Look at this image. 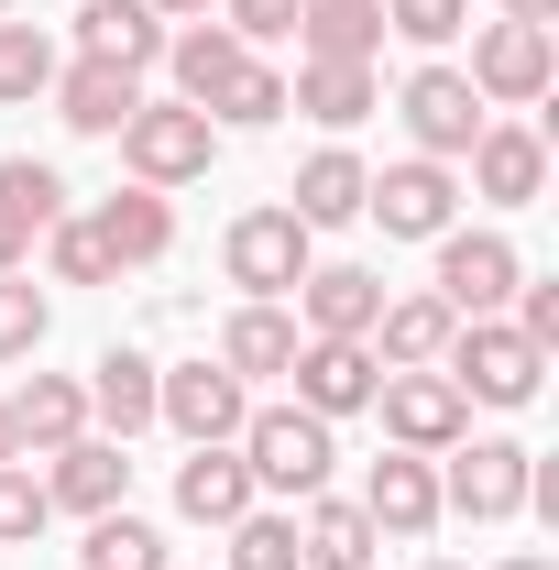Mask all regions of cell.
<instances>
[{
	"instance_id": "1",
	"label": "cell",
	"mask_w": 559,
	"mask_h": 570,
	"mask_svg": "<svg viewBox=\"0 0 559 570\" xmlns=\"http://www.w3.org/2000/svg\"><path fill=\"white\" fill-rule=\"evenodd\" d=\"M439 373H450L472 406H538L549 352H538L516 318H461V330H450V352H439Z\"/></svg>"
},
{
	"instance_id": "2",
	"label": "cell",
	"mask_w": 559,
	"mask_h": 570,
	"mask_svg": "<svg viewBox=\"0 0 559 570\" xmlns=\"http://www.w3.org/2000/svg\"><path fill=\"white\" fill-rule=\"evenodd\" d=\"M231 450H242L253 494H318L330 461H341V450H330V417H307V406H253Z\"/></svg>"
},
{
	"instance_id": "3",
	"label": "cell",
	"mask_w": 559,
	"mask_h": 570,
	"mask_svg": "<svg viewBox=\"0 0 559 570\" xmlns=\"http://www.w3.org/2000/svg\"><path fill=\"white\" fill-rule=\"evenodd\" d=\"M450 472H439V515H472V527H504V515H527V483H538V461L516 450V439H450L439 450Z\"/></svg>"
},
{
	"instance_id": "4",
	"label": "cell",
	"mask_w": 559,
	"mask_h": 570,
	"mask_svg": "<svg viewBox=\"0 0 559 570\" xmlns=\"http://www.w3.org/2000/svg\"><path fill=\"white\" fill-rule=\"evenodd\" d=\"M219 154V121L198 99H143L133 121H121V165H133V187H187V176H209Z\"/></svg>"
},
{
	"instance_id": "5",
	"label": "cell",
	"mask_w": 559,
	"mask_h": 570,
	"mask_svg": "<svg viewBox=\"0 0 559 570\" xmlns=\"http://www.w3.org/2000/svg\"><path fill=\"white\" fill-rule=\"evenodd\" d=\"M516 285H527V264H516L504 230H461V219L439 230V285H428V296H439L450 318H504Z\"/></svg>"
},
{
	"instance_id": "6",
	"label": "cell",
	"mask_w": 559,
	"mask_h": 570,
	"mask_svg": "<svg viewBox=\"0 0 559 570\" xmlns=\"http://www.w3.org/2000/svg\"><path fill=\"white\" fill-rule=\"evenodd\" d=\"M373 406H384V439H395V450H418V461H439L450 439H472V395H461L439 362L384 373V384H373Z\"/></svg>"
},
{
	"instance_id": "7",
	"label": "cell",
	"mask_w": 559,
	"mask_h": 570,
	"mask_svg": "<svg viewBox=\"0 0 559 570\" xmlns=\"http://www.w3.org/2000/svg\"><path fill=\"white\" fill-rule=\"evenodd\" d=\"M472 99L483 110H527V99H549V77H559V45H549V22H483V45H472Z\"/></svg>"
},
{
	"instance_id": "8",
	"label": "cell",
	"mask_w": 559,
	"mask_h": 570,
	"mask_svg": "<svg viewBox=\"0 0 559 570\" xmlns=\"http://www.w3.org/2000/svg\"><path fill=\"white\" fill-rule=\"evenodd\" d=\"M154 417L176 428L187 450H209V439H242L253 384H242V373H219V362H176V373H154Z\"/></svg>"
},
{
	"instance_id": "9",
	"label": "cell",
	"mask_w": 559,
	"mask_h": 570,
	"mask_svg": "<svg viewBox=\"0 0 559 570\" xmlns=\"http://www.w3.org/2000/svg\"><path fill=\"white\" fill-rule=\"evenodd\" d=\"M307 242H318V230H307L296 209H242V219H231V242H219V264H231L242 296H296Z\"/></svg>"
},
{
	"instance_id": "10",
	"label": "cell",
	"mask_w": 559,
	"mask_h": 570,
	"mask_svg": "<svg viewBox=\"0 0 559 570\" xmlns=\"http://www.w3.org/2000/svg\"><path fill=\"white\" fill-rule=\"evenodd\" d=\"M362 219H384L395 242H439V230L461 219V187H450V165L406 154V165H384V176L362 187Z\"/></svg>"
},
{
	"instance_id": "11",
	"label": "cell",
	"mask_w": 559,
	"mask_h": 570,
	"mask_svg": "<svg viewBox=\"0 0 559 570\" xmlns=\"http://www.w3.org/2000/svg\"><path fill=\"white\" fill-rule=\"evenodd\" d=\"M384 318V275L373 264H307L296 275V330L307 341H373Z\"/></svg>"
},
{
	"instance_id": "12",
	"label": "cell",
	"mask_w": 559,
	"mask_h": 570,
	"mask_svg": "<svg viewBox=\"0 0 559 570\" xmlns=\"http://www.w3.org/2000/svg\"><path fill=\"white\" fill-rule=\"evenodd\" d=\"M395 110H406V132H418L428 165H461V154H472V132H483V99H472V77H461V67H418Z\"/></svg>"
},
{
	"instance_id": "13",
	"label": "cell",
	"mask_w": 559,
	"mask_h": 570,
	"mask_svg": "<svg viewBox=\"0 0 559 570\" xmlns=\"http://www.w3.org/2000/svg\"><path fill=\"white\" fill-rule=\"evenodd\" d=\"M296 406L307 417H362L373 406V384H384V362H373V341H296Z\"/></svg>"
},
{
	"instance_id": "14",
	"label": "cell",
	"mask_w": 559,
	"mask_h": 570,
	"mask_svg": "<svg viewBox=\"0 0 559 570\" xmlns=\"http://www.w3.org/2000/svg\"><path fill=\"white\" fill-rule=\"evenodd\" d=\"M56 472H45V504H67V515H110V504H133V450L121 439H67V450H45Z\"/></svg>"
},
{
	"instance_id": "15",
	"label": "cell",
	"mask_w": 559,
	"mask_h": 570,
	"mask_svg": "<svg viewBox=\"0 0 559 570\" xmlns=\"http://www.w3.org/2000/svg\"><path fill=\"white\" fill-rule=\"evenodd\" d=\"M351 504L373 515V538H428V527H439V461L384 450V461H373V483H362Z\"/></svg>"
},
{
	"instance_id": "16",
	"label": "cell",
	"mask_w": 559,
	"mask_h": 570,
	"mask_svg": "<svg viewBox=\"0 0 559 570\" xmlns=\"http://www.w3.org/2000/svg\"><path fill=\"white\" fill-rule=\"evenodd\" d=\"M461 165H472V187H483L493 209H527V198L549 187V142L527 132V121H483V132H472V154H461Z\"/></svg>"
},
{
	"instance_id": "17",
	"label": "cell",
	"mask_w": 559,
	"mask_h": 570,
	"mask_svg": "<svg viewBox=\"0 0 559 570\" xmlns=\"http://www.w3.org/2000/svg\"><path fill=\"white\" fill-rule=\"evenodd\" d=\"M45 99H56V121H67V132H121V121L143 110V77H133V67H99V56H77V67H56V88H45Z\"/></svg>"
},
{
	"instance_id": "18",
	"label": "cell",
	"mask_w": 559,
	"mask_h": 570,
	"mask_svg": "<svg viewBox=\"0 0 559 570\" xmlns=\"http://www.w3.org/2000/svg\"><path fill=\"white\" fill-rule=\"evenodd\" d=\"M88 230L110 242V264H165V253H176V209H165V187H110V198L88 209Z\"/></svg>"
},
{
	"instance_id": "19",
	"label": "cell",
	"mask_w": 559,
	"mask_h": 570,
	"mask_svg": "<svg viewBox=\"0 0 559 570\" xmlns=\"http://www.w3.org/2000/svg\"><path fill=\"white\" fill-rule=\"evenodd\" d=\"M176 515H187V527H231V515H253V472H242L231 439H209V450L176 461Z\"/></svg>"
},
{
	"instance_id": "20",
	"label": "cell",
	"mask_w": 559,
	"mask_h": 570,
	"mask_svg": "<svg viewBox=\"0 0 559 570\" xmlns=\"http://www.w3.org/2000/svg\"><path fill=\"white\" fill-rule=\"evenodd\" d=\"M296 341H307V330L285 318L275 296H242V307H231V330H219V373L264 384V373H285V362H296Z\"/></svg>"
},
{
	"instance_id": "21",
	"label": "cell",
	"mask_w": 559,
	"mask_h": 570,
	"mask_svg": "<svg viewBox=\"0 0 559 570\" xmlns=\"http://www.w3.org/2000/svg\"><path fill=\"white\" fill-rule=\"evenodd\" d=\"M165 33H176V22H154L143 0H88V11H77V56H99V67H133V77L165 56Z\"/></svg>"
},
{
	"instance_id": "22",
	"label": "cell",
	"mask_w": 559,
	"mask_h": 570,
	"mask_svg": "<svg viewBox=\"0 0 559 570\" xmlns=\"http://www.w3.org/2000/svg\"><path fill=\"white\" fill-rule=\"evenodd\" d=\"M362 187H373V165H362L351 142H330V154L296 165V198H285V209L307 219V230H341V219H362Z\"/></svg>"
},
{
	"instance_id": "23",
	"label": "cell",
	"mask_w": 559,
	"mask_h": 570,
	"mask_svg": "<svg viewBox=\"0 0 559 570\" xmlns=\"http://www.w3.org/2000/svg\"><path fill=\"white\" fill-rule=\"evenodd\" d=\"M11 439L45 461V450H67V439H88V384L77 373H33L22 395H11Z\"/></svg>"
},
{
	"instance_id": "24",
	"label": "cell",
	"mask_w": 559,
	"mask_h": 570,
	"mask_svg": "<svg viewBox=\"0 0 559 570\" xmlns=\"http://www.w3.org/2000/svg\"><path fill=\"white\" fill-rule=\"evenodd\" d=\"M242 56H253V45H242L231 22H176V33H165V67H176V99H198V110H209L219 88H231V67H242Z\"/></svg>"
},
{
	"instance_id": "25",
	"label": "cell",
	"mask_w": 559,
	"mask_h": 570,
	"mask_svg": "<svg viewBox=\"0 0 559 570\" xmlns=\"http://www.w3.org/2000/svg\"><path fill=\"white\" fill-rule=\"evenodd\" d=\"M450 330H461V318H450L439 296H384V318H373V362H384V373H418V362L450 352Z\"/></svg>"
},
{
	"instance_id": "26",
	"label": "cell",
	"mask_w": 559,
	"mask_h": 570,
	"mask_svg": "<svg viewBox=\"0 0 559 570\" xmlns=\"http://www.w3.org/2000/svg\"><path fill=\"white\" fill-rule=\"evenodd\" d=\"M88 417L110 428V439H133V428H154V362L110 341V352L88 362Z\"/></svg>"
},
{
	"instance_id": "27",
	"label": "cell",
	"mask_w": 559,
	"mask_h": 570,
	"mask_svg": "<svg viewBox=\"0 0 559 570\" xmlns=\"http://www.w3.org/2000/svg\"><path fill=\"white\" fill-rule=\"evenodd\" d=\"M373 515L362 504H330V494H307V527H296V560L307 570H373Z\"/></svg>"
},
{
	"instance_id": "28",
	"label": "cell",
	"mask_w": 559,
	"mask_h": 570,
	"mask_svg": "<svg viewBox=\"0 0 559 570\" xmlns=\"http://www.w3.org/2000/svg\"><path fill=\"white\" fill-rule=\"evenodd\" d=\"M296 33H307V56H330V67H373V45H384V0H307Z\"/></svg>"
},
{
	"instance_id": "29",
	"label": "cell",
	"mask_w": 559,
	"mask_h": 570,
	"mask_svg": "<svg viewBox=\"0 0 559 570\" xmlns=\"http://www.w3.org/2000/svg\"><path fill=\"white\" fill-rule=\"evenodd\" d=\"M285 110H307V121L351 132V121L373 110V67H330V56H307V67L285 77Z\"/></svg>"
},
{
	"instance_id": "30",
	"label": "cell",
	"mask_w": 559,
	"mask_h": 570,
	"mask_svg": "<svg viewBox=\"0 0 559 570\" xmlns=\"http://www.w3.org/2000/svg\"><path fill=\"white\" fill-rule=\"evenodd\" d=\"M77 570H176V560H165V538L143 527L133 504H110V515H88V549H77Z\"/></svg>"
},
{
	"instance_id": "31",
	"label": "cell",
	"mask_w": 559,
	"mask_h": 570,
	"mask_svg": "<svg viewBox=\"0 0 559 570\" xmlns=\"http://www.w3.org/2000/svg\"><path fill=\"white\" fill-rule=\"evenodd\" d=\"M0 219H22V230H56V219H67V176H56L45 154H11V165H0Z\"/></svg>"
},
{
	"instance_id": "32",
	"label": "cell",
	"mask_w": 559,
	"mask_h": 570,
	"mask_svg": "<svg viewBox=\"0 0 559 570\" xmlns=\"http://www.w3.org/2000/svg\"><path fill=\"white\" fill-rule=\"evenodd\" d=\"M45 88H56V33L45 22H0V110L45 99Z\"/></svg>"
},
{
	"instance_id": "33",
	"label": "cell",
	"mask_w": 559,
	"mask_h": 570,
	"mask_svg": "<svg viewBox=\"0 0 559 570\" xmlns=\"http://www.w3.org/2000/svg\"><path fill=\"white\" fill-rule=\"evenodd\" d=\"M209 121H231V132H275V121H285V77L242 56V67H231V88L209 99Z\"/></svg>"
},
{
	"instance_id": "34",
	"label": "cell",
	"mask_w": 559,
	"mask_h": 570,
	"mask_svg": "<svg viewBox=\"0 0 559 570\" xmlns=\"http://www.w3.org/2000/svg\"><path fill=\"white\" fill-rule=\"evenodd\" d=\"M219 538H231V570H307L296 560V515H264V504H253V515H231Z\"/></svg>"
},
{
	"instance_id": "35",
	"label": "cell",
	"mask_w": 559,
	"mask_h": 570,
	"mask_svg": "<svg viewBox=\"0 0 559 570\" xmlns=\"http://www.w3.org/2000/svg\"><path fill=\"white\" fill-rule=\"evenodd\" d=\"M45 264H56V285H110V275H121V264H110V242H99L77 209L45 230Z\"/></svg>"
},
{
	"instance_id": "36",
	"label": "cell",
	"mask_w": 559,
	"mask_h": 570,
	"mask_svg": "<svg viewBox=\"0 0 559 570\" xmlns=\"http://www.w3.org/2000/svg\"><path fill=\"white\" fill-rule=\"evenodd\" d=\"M45 330H56V307H45V285H33V275H0V362L45 352Z\"/></svg>"
},
{
	"instance_id": "37",
	"label": "cell",
	"mask_w": 559,
	"mask_h": 570,
	"mask_svg": "<svg viewBox=\"0 0 559 570\" xmlns=\"http://www.w3.org/2000/svg\"><path fill=\"white\" fill-rule=\"evenodd\" d=\"M45 515H56V504H45V483H33L22 461H0V549H22V538H45Z\"/></svg>"
},
{
	"instance_id": "38",
	"label": "cell",
	"mask_w": 559,
	"mask_h": 570,
	"mask_svg": "<svg viewBox=\"0 0 559 570\" xmlns=\"http://www.w3.org/2000/svg\"><path fill=\"white\" fill-rule=\"evenodd\" d=\"M472 22V0H384V33H406V45H450Z\"/></svg>"
},
{
	"instance_id": "39",
	"label": "cell",
	"mask_w": 559,
	"mask_h": 570,
	"mask_svg": "<svg viewBox=\"0 0 559 570\" xmlns=\"http://www.w3.org/2000/svg\"><path fill=\"white\" fill-rule=\"evenodd\" d=\"M219 11H231V33L253 45V33H296V11H307V0H219Z\"/></svg>"
},
{
	"instance_id": "40",
	"label": "cell",
	"mask_w": 559,
	"mask_h": 570,
	"mask_svg": "<svg viewBox=\"0 0 559 570\" xmlns=\"http://www.w3.org/2000/svg\"><path fill=\"white\" fill-rule=\"evenodd\" d=\"M516 330H527L538 352H559V285H516Z\"/></svg>"
},
{
	"instance_id": "41",
	"label": "cell",
	"mask_w": 559,
	"mask_h": 570,
	"mask_svg": "<svg viewBox=\"0 0 559 570\" xmlns=\"http://www.w3.org/2000/svg\"><path fill=\"white\" fill-rule=\"evenodd\" d=\"M22 253H33V230H22V219H0V275H22Z\"/></svg>"
},
{
	"instance_id": "42",
	"label": "cell",
	"mask_w": 559,
	"mask_h": 570,
	"mask_svg": "<svg viewBox=\"0 0 559 570\" xmlns=\"http://www.w3.org/2000/svg\"><path fill=\"white\" fill-rule=\"evenodd\" d=\"M154 22H209V0H143Z\"/></svg>"
},
{
	"instance_id": "43",
	"label": "cell",
	"mask_w": 559,
	"mask_h": 570,
	"mask_svg": "<svg viewBox=\"0 0 559 570\" xmlns=\"http://www.w3.org/2000/svg\"><path fill=\"white\" fill-rule=\"evenodd\" d=\"M504 22H559V0H504Z\"/></svg>"
},
{
	"instance_id": "44",
	"label": "cell",
	"mask_w": 559,
	"mask_h": 570,
	"mask_svg": "<svg viewBox=\"0 0 559 570\" xmlns=\"http://www.w3.org/2000/svg\"><path fill=\"white\" fill-rule=\"evenodd\" d=\"M0 461H22V439H11V395H0Z\"/></svg>"
},
{
	"instance_id": "45",
	"label": "cell",
	"mask_w": 559,
	"mask_h": 570,
	"mask_svg": "<svg viewBox=\"0 0 559 570\" xmlns=\"http://www.w3.org/2000/svg\"><path fill=\"white\" fill-rule=\"evenodd\" d=\"M493 570H549V560H538V549H516V560H493Z\"/></svg>"
},
{
	"instance_id": "46",
	"label": "cell",
	"mask_w": 559,
	"mask_h": 570,
	"mask_svg": "<svg viewBox=\"0 0 559 570\" xmlns=\"http://www.w3.org/2000/svg\"><path fill=\"white\" fill-rule=\"evenodd\" d=\"M418 570H461V560H418Z\"/></svg>"
},
{
	"instance_id": "47",
	"label": "cell",
	"mask_w": 559,
	"mask_h": 570,
	"mask_svg": "<svg viewBox=\"0 0 559 570\" xmlns=\"http://www.w3.org/2000/svg\"><path fill=\"white\" fill-rule=\"evenodd\" d=\"M0 22H11V0H0Z\"/></svg>"
}]
</instances>
